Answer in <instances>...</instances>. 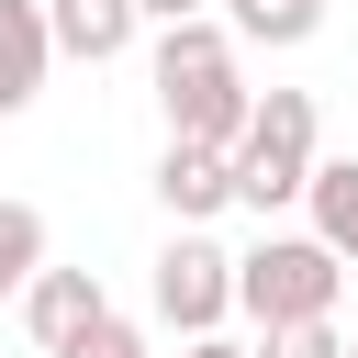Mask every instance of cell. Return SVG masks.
<instances>
[{
	"label": "cell",
	"mask_w": 358,
	"mask_h": 358,
	"mask_svg": "<svg viewBox=\"0 0 358 358\" xmlns=\"http://www.w3.org/2000/svg\"><path fill=\"white\" fill-rule=\"evenodd\" d=\"M157 101H168V134H179V145L235 157V134H246L257 90H246L235 34H224L213 11H201V22H157Z\"/></svg>",
	"instance_id": "6da1fadb"
},
{
	"label": "cell",
	"mask_w": 358,
	"mask_h": 358,
	"mask_svg": "<svg viewBox=\"0 0 358 358\" xmlns=\"http://www.w3.org/2000/svg\"><path fill=\"white\" fill-rule=\"evenodd\" d=\"M313 90H257V112H246V134H235V201L246 213H280V201H302L313 190Z\"/></svg>",
	"instance_id": "7a4b0ae2"
},
{
	"label": "cell",
	"mask_w": 358,
	"mask_h": 358,
	"mask_svg": "<svg viewBox=\"0 0 358 358\" xmlns=\"http://www.w3.org/2000/svg\"><path fill=\"white\" fill-rule=\"evenodd\" d=\"M336 280H347V257L324 235H268V246L235 257V313H257V336L268 324H313V313H336Z\"/></svg>",
	"instance_id": "3957f363"
},
{
	"label": "cell",
	"mask_w": 358,
	"mask_h": 358,
	"mask_svg": "<svg viewBox=\"0 0 358 358\" xmlns=\"http://www.w3.org/2000/svg\"><path fill=\"white\" fill-rule=\"evenodd\" d=\"M157 324H179V336H213L224 313H235V257L201 235V224H179L168 246H157Z\"/></svg>",
	"instance_id": "277c9868"
},
{
	"label": "cell",
	"mask_w": 358,
	"mask_h": 358,
	"mask_svg": "<svg viewBox=\"0 0 358 358\" xmlns=\"http://www.w3.org/2000/svg\"><path fill=\"white\" fill-rule=\"evenodd\" d=\"M101 313H112V302H101V280H90V268H34V291H22V324H34V347H45V358H67Z\"/></svg>",
	"instance_id": "5b68a950"
},
{
	"label": "cell",
	"mask_w": 358,
	"mask_h": 358,
	"mask_svg": "<svg viewBox=\"0 0 358 358\" xmlns=\"http://www.w3.org/2000/svg\"><path fill=\"white\" fill-rule=\"evenodd\" d=\"M56 67V34H45V0H0V112H34Z\"/></svg>",
	"instance_id": "8992f818"
},
{
	"label": "cell",
	"mask_w": 358,
	"mask_h": 358,
	"mask_svg": "<svg viewBox=\"0 0 358 358\" xmlns=\"http://www.w3.org/2000/svg\"><path fill=\"white\" fill-rule=\"evenodd\" d=\"M157 201H168L179 224H213V213L235 201V168H224L213 145H179V134H168V157H157Z\"/></svg>",
	"instance_id": "52a82bcc"
},
{
	"label": "cell",
	"mask_w": 358,
	"mask_h": 358,
	"mask_svg": "<svg viewBox=\"0 0 358 358\" xmlns=\"http://www.w3.org/2000/svg\"><path fill=\"white\" fill-rule=\"evenodd\" d=\"M45 34H56V56L112 67V56L134 45V0H45Z\"/></svg>",
	"instance_id": "ba28073f"
},
{
	"label": "cell",
	"mask_w": 358,
	"mask_h": 358,
	"mask_svg": "<svg viewBox=\"0 0 358 358\" xmlns=\"http://www.w3.org/2000/svg\"><path fill=\"white\" fill-rule=\"evenodd\" d=\"M313 235L336 246V257H358V157H313Z\"/></svg>",
	"instance_id": "9c48e42d"
},
{
	"label": "cell",
	"mask_w": 358,
	"mask_h": 358,
	"mask_svg": "<svg viewBox=\"0 0 358 358\" xmlns=\"http://www.w3.org/2000/svg\"><path fill=\"white\" fill-rule=\"evenodd\" d=\"M313 22H324V0H224V34H246V45H313Z\"/></svg>",
	"instance_id": "30bf717a"
},
{
	"label": "cell",
	"mask_w": 358,
	"mask_h": 358,
	"mask_svg": "<svg viewBox=\"0 0 358 358\" xmlns=\"http://www.w3.org/2000/svg\"><path fill=\"white\" fill-rule=\"evenodd\" d=\"M34 268H45V213L34 201H0V302H22Z\"/></svg>",
	"instance_id": "8fae6325"
},
{
	"label": "cell",
	"mask_w": 358,
	"mask_h": 358,
	"mask_svg": "<svg viewBox=\"0 0 358 358\" xmlns=\"http://www.w3.org/2000/svg\"><path fill=\"white\" fill-rule=\"evenodd\" d=\"M257 358H347V336H336V313H313V324H268Z\"/></svg>",
	"instance_id": "7c38bea8"
},
{
	"label": "cell",
	"mask_w": 358,
	"mask_h": 358,
	"mask_svg": "<svg viewBox=\"0 0 358 358\" xmlns=\"http://www.w3.org/2000/svg\"><path fill=\"white\" fill-rule=\"evenodd\" d=\"M67 358H145V336H134V324H123V313H101V324H90V336H78V347H67Z\"/></svg>",
	"instance_id": "4fadbf2b"
},
{
	"label": "cell",
	"mask_w": 358,
	"mask_h": 358,
	"mask_svg": "<svg viewBox=\"0 0 358 358\" xmlns=\"http://www.w3.org/2000/svg\"><path fill=\"white\" fill-rule=\"evenodd\" d=\"M213 0H134V22H201Z\"/></svg>",
	"instance_id": "5bb4252c"
},
{
	"label": "cell",
	"mask_w": 358,
	"mask_h": 358,
	"mask_svg": "<svg viewBox=\"0 0 358 358\" xmlns=\"http://www.w3.org/2000/svg\"><path fill=\"white\" fill-rule=\"evenodd\" d=\"M190 358H257V347H235V336H190Z\"/></svg>",
	"instance_id": "9a60e30c"
},
{
	"label": "cell",
	"mask_w": 358,
	"mask_h": 358,
	"mask_svg": "<svg viewBox=\"0 0 358 358\" xmlns=\"http://www.w3.org/2000/svg\"><path fill=\"white\" fill-rule=\"evenodd\" d=\"M347 358H358V347H347Z\"/></svg>",
	"instance_id": "2e32d148"
}]
</instances>
